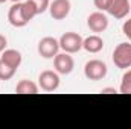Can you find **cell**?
Returning <instances> with one entry per match:
<instances>
[{"instance_id":"cell-13","label":"cell","mask_w":131,"mask_h":129,"mask_svg":"<svg viewBox=\"0 0 131 129\" xmlns=\"http://www.w3.org/2000/svg\"><path fill=\"white\" fill-rule=\"evenodd\" d=\"M15 93L17 94H37L38 93V85L29 81V79H21L15 85Z\"/></svg>"},{"instance_id":"cell-10","label":"cell","mask_w":131,"mask_h":129,"mask_svg":"<svg viewBox=\"0 0 131 129\" xmlns=\"http://www.w3.org/2000/svg\"><path fill=\"white\" fill-rule=\"evenodd\" d=\"M131 11V3L130 0H111L110 3V8H108V14L113 15L114 18L117 20H122L125 18Z\"/></svg>"},{"instance_id":"cell-18","label":"cell","mask_w":131,"mask_h":129,"mask_svg":"<svg viewBox=\"0 0 131 129\" xmlns=\"http://www.w3.org/2000/svg\"><path fill=\"white\" fill-rule=\"evenodd\" d=\"M122 32H124V35L131 41V18H128L127 21H124V24H122Z\"/></svg>"},{"instance_id":"cell-4","label":"cell","mask_w":131,"mask_h":129,"mask_svg":"<svg viewBox=\"0 0 131 129\" xmlns=\"http://www.w3.org/2000/svg\"><path fill=\"white\" fill-rule=\"evenodd\" d=\"M38 55L44 59H52L60 53V41L53 36H44L38 41L37 46Z\"/></svg>"},{"instance_id":"cell-9","label":"cell","mask_w":131,"mask_h":129,"mask_svg":"<svg viewBox=\"0 0 131 129\" xmlns=\"http://www.w3.org/2000/svg\"><path fill=\"white\" fill-rule=\"evenodd\" d=\"M72 3L70 0H53L49 5V12L53 20H64L70 14Z\"/></svg>"},{"instance_id":"cell-8","label":"cell","mask_w":131,"mask_h":129,"mask_svg":"<svg viewBox=\"0 0 131 129\" xmlns=\"http://www.w3.org/2000/svg\"><path fill=\"white\" fill-rule=\"evenodd\" d=\"M87 26H89V29L92 32L101 33V32H104V31H107V28H108V18H107V15L102 11L92 12L87 17Z\"/></svg>"},{"instance_id":"cell-19","label":"cell","mask_w":131,"mask_h":129,"mask_svg":"<svg viewBox=\"0 0 131 129\" xmlns=\"http://www.w3.org/2000/svg\"><path fill=\"white\" fill-rule=\"evenodd\" d=\"M6 47H8V40H6V36H5L3 33H0V53H2Z\"/></svg>"},{"instance_id":"cell-23","label":"cell","mask_w":131,"mask_h":129,"mask_svg":"<svg viewBox=\"0 0 131 129\" xmlns=\"http://www.w3.org/2000/svg\"><path fill=\"white\" fill-rule=\"evenodd\" d=\"M130 3H131V0H130Z\"/></svg>"},{"instance_id":"cell-5","label":"cell","mask_w":131,"mask_h":129,"mask_svg":"<svg viewBox=\"0 0 131 129\" xmlns=\"http://www.w3.org/2000/svg\"><path fill=\"white\" fill-rule=\"evenodd\" d=\"M8 21L11 26L14 28H25L28 23H29V18L25 12V6H23V2H18V3H14L9 11H8Z\"/></svg>"},{"instance_id":"cell-3","label":"cell","mask_w":131,"mask_h":129,"mask_svg":"<svg viewBox=\"0 0 131 129\" xmlns=\"http://www.w3.org/2000/svg\"><path fill=\"white\" fill-rule=\"evenodd\" d=\"M58 41H60V49H63V52L73 55V53H78L82 49L84 38L76 32H66L61 35V38Z\"/></svg>"},{"instance_id":"cell-2","label":"cell","mask_w":131,"mask_h":129,"mask_svg":"<svg viewBox=\"0 0 131 129\" xmlns=\"http://www.w3.org/2000/svg\"><path fill=\"white\" fill-rule=\"evenodd\" d=\"M108 73V67L101 59H90L84 65V76L89 81H102Z\"/></svg>"},{"instance_id":"cell-15","label":"cell","mask_w":131,"mask_h":129,"mask_svg":"<svg viewBox=\"0 0 131 129\" xmlns=\"http://www.w3.org/2000/svg\"><path fill=\"white\" fill-rule=\"evenodd\" d=\"M119 91L122 94H131V70H127L122 76V81H121V88Z\"/></svg>"},{"instance_id":"cell-11","label":"cell","mask_w":131,"mask_h":129,"mask_svg":"<svg viewBox=\"0 0 131 129\" xmlns=\"http://www.w3.org/2000/svg\"><path fill=\"white\" fill-rule=\"evenodd\" d=\"M0 59H2L3 62H6L8 65H11L12 68L17 70V68L21 65L23 56H21V53H20L17 49H5V50L2 52Z\"/></svg>"},{"instance_id":"cell-21","label":"cell","mask_w":131,"mask_h":129,"mask_svg":"<svg viewBox=\"0 0 131 129\" xmlns=\"http://www.w3.org/2000/svg\"><path fill=\"white\" fill-rule=\"evenodd\" d=\"M12 3H18V2H21V0H11Z\"/></svg>"},{"instance_id":"cell-12","label":"cell","mask_w":131,"mask_h":129,"mask_svg":"<svg viewBox=\"0 0 131 129\" xmlns=\"http://www.w3.org/2000/svg\"><path fill=\"white\" fill-rule=\"evenodd\" d=\"M82 49L89 53H99L104 49V40L99 36L98 33L90 35L87 38H84L82 41Z\"/></svg>"},{"instance_id":"cell-6","label":"cell","mask_w":131,"mask_h":129,"mask_svg":"<svg viewBox=\"0 0 131 129\" xmlns=\"http://www.w3.org/2000/svg\"><path fill=\"white\" fill-rule=\"evenodd\" d=\"M38 87L46 93L57 91L60 88V74L57 71H52V70L41 71L38 76Z\"/></svg>"},{"instance_id":"cell-1","label":"cell","mask_w":131,"mask_h":129,"mask_svg":"<svg viewBox=\"0 0 131 129\" xmlns=\"http://www.w3.org/2000/svg\"><path fill=\"white\" fill-rule=\"evenodd\" d=\"M113 62L117 68L121 70H127L131 67V44L130 43H121L114 47L113 50V56H111Z\"/></svg>"},{"instance_id":"cell-20","label":"cell","mask_w":131,"mask_h":129,"mask_svg":"<svg viewBox=\"0 0 131 129\" xmlns=\"http://www.w3.org/2000/svg\"><path fill=\"white\" fill-rule=\"evenodd\" d=\"M101 93H105V94H113V93H117L116 88H102Z\"/></svg>"},{"instance_id":"cell-17","label":"cell","mask_w":131,"mask_h":129,"mask_svg":"<svg viewBox=\"0 0 131 129\" xmlns=\"http://www.w3.org/2000/svg\"><path fill=\"white\" fill-rule=\"evenodd\" d=\"M110 3H111V0H93V5L96 6V9L98 11H102V12H107L108 11Z\"/></svg>"},{"instance_id":"cell-7","label":"cell","mask_w":131,"mask_h":129,"mask_svg":"<svg viewBox=\"0 0 131 129\" xmlns=\"http://www.w3.org/2000/svg\"><path fill=\"white\" fill-rule=\"evenodd\" d=\"M53 67H55V71L58 74H70L75 68V61L72 58L70 53L63 52V53H58L55 58H53Z\"/></svg>"},{"instance_id":"cell-16","label":"cell","mask_w":131,"mask_h":129,"mask_svg":"<svg viewBox=\"0 0 131 129\" xmlns=\"http://www.w3.org/2000/svg\"><path fill=\"white\" fill-rule=\"evenodd\" d=\"M34 5L37 14H43L49 9V5H50V0H29Z\"/></svg>"},{"instance_id":"cell-14","label":"cell","mask_w":131,"mask_h":129,"mask_svg":"<svg viewBox=\"0 0 131 129\" xmlns=\"http://www.w3.org/2000/svg\"><path fill=\"white\" fill-rule=\"evenodd\" d=\"M15 68H12L11 65H8L6 62H3L2 59H0V81H9V79H12L14 78V74H15Z\"/></svg>"},{"instance_id":"cell-22","label":"cell","mask_w":131,"mask_h":129,"mask_svg":"<svg viewBox=\"0 0 131 129\" xmlns=\"http://www.w3.org/2000/svg\"><path fill=\"white\" fill-rule=\"evenodd\" d=\"M5 2H8V0H0V3H5Z\"/></svg>"}]
</instances>
